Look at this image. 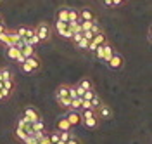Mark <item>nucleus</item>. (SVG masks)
<instances>
[{
  "mask_svg": "<svg viewBox=\"0 0 152 144\" xmlns=\"http://www.w3.org/2000/svg\"><path fill=\"white\" fill-rule=\"evenodd\" d=\"M35 33L38 35L40 42H48L52 38V28H50L48 23H38L35 26Z\"/></svg>",
  "mask_w": 152,
  "mask_h": 144,
  "instance_id": "obj_1",
  "label": "nucleus"
},
{
  "mask_svg": "<svg viewBox=\"0 0 152 144\" xmlns=\"http://www.w3.org/2000/svg\"><path fill=\"white\" fill-rule=\"evenodd\" d=\"M56 31H57V35H61L62 38H66V40H71V37H73V30H71V26L67 24L66 21H59L56 19Z\"/></svg>",
  "mask_w": 152,
  "mask_h": 144,
  "instance_id": "obj_2",
  "label": "nucleus"
},
{
  "mask_svg": "<svg viewBox=\"0 0 152 144\" xmlns=\"http://www.w3.org/2000/svg\"><path fill=\"white\" fill-rule=\"evenodd\" d=\"M95 113L99 116V120H111V118H113V108L109 104H104V103H102V104L95 109Z\"/></svg>",
  "mask_w": 152,
  "mask_h": 144,
  "instance_id": "obj_3",
  "label": "nucleus"
},
{
  "mask_svg": "<svg viewBox=\"0 0 152 144\" xmlns=\"http://www.w3.org/2000/svg\"><path fill=\"white\" fill-rule=\"evenodd\" d=\"M107 64H109L111 69H119V68H123V64H124V58L119 54V52L114 50V54L111 56V59L107 61Z\"/></svg>",
  "mask_w": 152,
  "mask_h": 144,
  "instance_id": "obj_4",
  "label": "nucleus"
},
{
  "mask_svg": "<svg viewBox=\"0 0 152 144\" xmlns=\"http://www.w3.org/2000/svg\"><path fill=\"white\" fill-rule=\"evenodd\" d=\"M23 115L26 116V118H28L31 123H33V122H37L38 118H42L40 111H38L35 106H26V108H24V111H23Z\"/></svg>",
  "mask_w": 152,
  "mask_h": 144,
  "instance_id": "obj_5",
  "label": "nucleus"
},
{
  "mask_svg": "<svg viewBox=\"0 0 152 144\" xmlns=\"http://www.w3.org/2000/svg\"><path fill=\"white\" fill-rule=\"evenodd\" d=\"M66 118H67V122L71 123V127H76V125L81 123V115L78 111H75V109H67Z\"/></svg>",
  "mask_w": 152,
  "mask_h": 144,
  "instance_id": "obj_6",
  "label": "nucleus"
},
{
  "mask_svg": "<svg viewBox=\"0 0 152 144\" xmlns=\"http://www.w3.org/2000/svg\"><path fill=\"white\" fill-rule=\"evenodd\" d=\"M81 123L85 125L86 128H97V125H99V116L97 113L92 116H86V118H81Z\"/></svg>",
  "mask_w": 152,
  "mask_h": 144,
  "instance_id": "obj_7",
  "label": "nucleus"
},
{
  "mask_svg": "<svg viewBox=\"0 0 152 144\" xmlns=\"http://www.w3.org/2000/svg\"><path fill=\"white\" fill-rule=\"evenodd\" d=\"M57 97H69V85L67 83H61L56 89V99Z\"/></svg>",
  "mask_w": 152,
  "mask_h": 144,
  "instance_id": "obj_8",
  "label": "nucleus"
},
{
  "mask_svg": "<svg viewBox=\"0 0 152 144\" xmlns=\"http://www.w3.org/2000/svg\"><path fill=\"white\" fill-rule=\"evenodd\" d=\"M56 127H57V130H71V128H73V127H71V123L67 122L66 116H61V118L57 120Z\"/></svg>",
  "mask_w": 152,
  "mask_h": 144,
  "instance_id": "obj_9",
  "label": "nucleus"
},
{
  "mask_svg": "<svg viewBox=\"0 0 152 144\" xmlns=\"http://www.w3.org/2000/svg\"><path fill=\"white\" fill-rule=\"evenodd\" d=\"M26 59H28V63L31 64V68H33V73L40 71V68H42V63H40V58H38L37 54H35V56H31V58H26Z\"/></svg>",
  "mask_w": 152,
  "mask_h": 144,
  "instance_id": "obj_10",
  "label": "nucleus"
},
{
  "mask_svg": "<svg viewBox=\"0 0 152 144\" xmlns=\"http://www.w3.org/2000/svg\"><path fill=\"white\" fill-rule=\"evenodd\" d=\"M78 14H80V21L81 19H95L94 12H92V9H88V7H83V9L78 10Z\"/></svg>",
  "mask_w": 152,
  "mask_h": 144,
  "instance_id": "obj_11",
  "label": "nucleus"
},
{
  "mask_svg": "<svg viewBox=\"0 0 152 144\" xmlns=\"http://www.w3.org/2000/svg\"><path fill=\"white\" fill-rule=\"evenodd\" d=\"M67 18H69V7H61V9L57 10L56 19H59V21H66V23H67Z\"/></svg>",
  "mask_w": 152,
  "mask_h": 144,
  "instance_id": "obj_12",
  "label": "nucleus"
},
{
  "mask_svg": "<svg viewBox=\"0 0 152 144\" xmlns=\"http://www.w3.org/2000/svg\"><path fill=\"white\" fill-rule=\"evenodd\" d=\"M92 42H94L95 45H102V44H105V42H107V37H105V33H102V30H100L99 33H95V35H94Z\"/></svg>",
  "mask_w": 152,
  "mask_h": 144,
  "instance_id": "obj_13",
  "label": "nucleus"
},
{
  "mask_svg": "<svg viewBox=\"0 0 152 144\" xmlns=\"http://www.w3.org/2000/svg\"><path fill=\"white\" fill-rule=\"evenodd\" d=\"M21 54V50H19L16 45H7V58H10V59H18V56Z\"/></svg>",
  "mask_w": 152,
  "mask_h": 144,
  "instance_id": "obj_14",
  "label": "nucleus"
},
{
  "mask_svg": "<svg viewBox=\"0 0 152 144\" xmlns=\"http://www.w3.org/2000/svg\"><path fill=\"white\" fill-rule=\"evenodd\" d=\"M113 54H114V47L109 44V42H105V44H104V61H105V63L111 59Z\"/></svg>",
  "mask_w": 152,
  "mask_h": 144,
  "instance_id": "obj_15",
  "label": "nucleus"
},
{
  "mask_svg": "<svg viewBox=\"0 0 152 144\" xmlns=\"http://www.w3.org/2000/svg\"><path fill=\"white\" fill-rule=\"evenodd\" d=\"M76 85H80L81 89L88 90V89H94V82H92V80H90L88 77H85V78H81V80H80V82H78Z\"/></svg>",
  "mask_w": 152,
  "mask_h": 144,
  "instance_id": "obj_16",
  "label": "nucleus"
},
{
  "mask_svg": "<svg viewBox=\"0 0 152 144\" xmlns=\"http://www.w3.org/2000/svg\"><path fill=\"white\" fill-rule=\"evenodd\" d=\"M57 104L61 106L62 109H69V106H71V97H57Z\"/></svg>",
  "mask_w": 152,
  "mask_h": 144,
  "instance_id": "obj_17",
  "label": "nucleus"
},
{
  "mask_svg": "<svg viewBox=\"0 0 152 144\" xmlns=\"http://www.w3.org/2000/svg\"><path fill=\"white\" fill-rule=\"evenodd\" d=\"M81 103H83V99H81V97H75V99H71V106H69V109L81 111Z\"/></svg>",
  "mask_w": 152,
  "mask_h": 144,
  "instance_id": "obj_18",
  "label": "nucleus"
},
{
  "mask_svg": "<svg viewBox=\"0 0 152 144\" xmlns=\"http://www.w3.org/2000/svg\"><path fill=\"white\" fill-rule=\"evenodd\" d=\"M21 54L24 58H31V56H35V47L33 45H24V47L21 49Z\"/></svg>",
  "mask_w": 152,
  "mask_h": 144,
  "instance_id": "obj_19",
  "label": "nucleus"
},
{
  "mask_svg": "<svg viewBox=\"0 0 152 144\" xmlns=\"http://www.w3.org/2000/svg\"><path fill=\"white\" fill-rule=\"evenodd\" d=\"M71 137H73V132H71V130H59V139H61V141L67 143Z\"/></svg>",
  "mask_w": 152,
  "mask_h": 144,
  "instance_id": "obj_20",
  "label": "nucleus"
},
{
  "mask_svg": "<svg viewBox=\"0 0 152 144\" xmlns=\"http://www.w3.org/2000/svg\"><path fill=\"white\" fill-rule=\"evenodd\" d=\"M31 127H33V132H35V130H45V122H43L42 118H38L37 122L31 123Z\"/></svg>",
  "mask_w": 152,
  "mask_h": 144,
  "instance_id": "obj_21",
  "label": "nucleus"
},
{
  "mask_svg": "<svg viewBox=\"0 0 152 144\" xmlns=\"http://www.w3.org/2000/svg\"><path fill=\"white\" fill-rule=\"evenodd\" d=\"M14 135L18 137L19 141H24V139L28 137V134H26V132H24V130H23L21 127H18V125H16V130H14Z\"/></svg>",
  "mask_w": 152,
  "mask_h": 144,
  "instance_id": "obj_22",
  "label": "nucleus"
},
{
  "mask_svg": "<svg viewBox=\"0 0 152 144\" xmlns=\"http://www.w3.org/2000/svg\"><path fill=\"white\" fill-rule=\"evenodd\" d=\"M21 69H23L24 73H28V75H33V68H31V64L28 63V59H24V63H21Z\"/></svg>",
  "mask_w": 152,
  "mask_h": 144,
  "instance_id": "obj_23",
  "label": "nucleus"
},
{
  "mask_svg": "<svg viewBox=\"0 0 152 144\" xmlns=\"http://www.w3.org/2000/svg\"><path fill=\"white\" fill-rule=\"evenodd\" d=\"M100 104H102V101H100V97H99L97 94H95V96L92 97V99H90V106H92V109H97V108H99Z\"/></svg>",
  "mask_w": 152,
  "mask_h": 144,
  "instance_id": "obj_24",
  "label": "nucleus"
},
{
  "mask_svg": "<svg viewBox=\"0 0 152 144\" xmlns=\"http://www.w3.org/2000/svg\"><path fill=\"white\" fill-rule=\"evenodd\" d=\"M71 21H80V14H78V10H76V9H69V18H67V23H71Z\"/></svg>",
  "mask_w": 152,
  "mask_h": 144,
  "instance_id": "obj_25",
  "label": "nucleus"
},
{
  "mask_svg": "<svg viewBox=\"0 0 152 144\" xmlns=\"http://www.w3.org/2000/svg\"><path fill=\"white\" fill-rule=\"evenodd\" d=\"M0 73H2V80H7V78H14L12 71L9 68H0Z\"/></svg>",
  "mask_w": 152,
  "mask_h": 144,
  "instance_id": "obj_26",
  "label": "nucleus"
},
{
  "mask_svg": "<svg viewBox=\"0 0 152 144\" xmlns=\"http://www.w3.org/2000/svg\"><path fill=\"white\" fill-rule=\"evenodd\" d=\"M94 52H95V56H97V59L104 61V44L102 45H97V49H95Z\"/></svg>",
  "mask_w": 152,
  "mask_h": 144,
  "instance_id": "obj_27",
  "label": "nucleus"
},
{
  "mask_svg": "<svg viewBox=\"0 0 152 144\" xmlns=\"http://www.w3.org/2000/svg\"><path fill=\"white\" fill-rule=\"evenodd\" d=\"M75 45H76V47H78V49H80V50H85V49L88 47V40H86L85 37H83V38L80 40V42H76Z\"/></svg>",
  "mask_w": 152,
  "mask_h": 144,
  "instance_id": "obj_28",
  "label": "nucleus"
},
{
  "mask_svg": "<svg viewBox=\"0 0 152 144\" xmlns=\"http://www.w3.org/2000/svg\"><path fill=\"white\" fill-rule=\"evenodd\" d=\"M48 139H50V143L56 144L59 141V130H52V132H48Z\"/></svg>",
  "mask_w": 152,
  "mask_h": 144,
  "instance_id": "obj_29",
  "label": "nucleus"
},
{
  "mask_svg": "<svg viewBox=\"0 0 152 144\" xmlns=\"http://www.w3.org/2000/svg\"><path fill=\"white\" fill-rule=\"evenodd\" d=\"M23 143H24V144H40V141H38L37 137L31 134V135H28V137H26V139H24Z\"/></svg>",
  "mask_w": 152,
  "mask_h": 144,
  "instance_id": "obj_30",
  "label": "nucleus"
},
{
  "mask_svg": "<svg viewBox=\"0 0 152 144\" xmlns=\"http://www.w3.org/2000/svg\"><path fill=\"white\" fill-rule=\"evenodd\" d=\"M26 31H28V26H18V28H16V33H18L21 38L26 35Z\"/></svg>",
  "mask_w": 152,
  "mask_h": 144,
  "instance_id": "obj_31",
  "label": "nucleus"
},
{
  "mask_svg": "<svg viewBox=\"0 0 152 144\" xmlns=\"http://www.w3.org/2000/svg\"><path fill=\"white\" fill-rule=\"evenodd\" d=\"M81 38H83V31H78V33H73L71 42H73V44H76V42H80Z\"/></svg>",
  "mask_w": 152,
  "mask_h": 144,
  "instance_id": "obj_32",
  "label": "nucleus"
},
{
  "mask_svg": "<svg viewBox=\"0 0 152 144\" xmlns=\"http://www.w3.org/2000/svg\"><path fill=\"white\" fill-rule=\"evenodd\" d=\"M69 97H71V99L78 97V92H76V87L75 85H69Z\"/></svg>",
  "mask_w": 152,
  "mask_h": 144,
  "instance_id": "obj_33",
  "label": "nucleus"
},
{
  "mask_svg": "<svg viewBox=\"0 0 152 144\" xmlns=\"http://www.w3.org/2000/svg\"><path fill=\"white\" fill-rule=\"evenodd\" d=\"M66 144H81V141H80V139H76L75 135H73V137H71V139H69Z\"/></svg>",
  "mask_w": 152,
  "mask_h": 144,
  "instance_id": "obj_34",
  "label": "nucleus"
},
{
  "mask_svg": "<svg viewBox=\"0 0 152 144\" xmlns=\"http://www.w3.org/2000/svg\"><path fill=\"white\" fill-rule=\"evenodd\" d=\"M75 87H76V92H78V97H81L85 94V89H81L80 85H75Z\"/></svg>",
  "mask_w": 152,
  "mask_h": 144,
  "instance_id": "obj_35",
  "label": "nucleus"
},
{
  "mask_svg": "<svg viewBox=\"0 0 152 144\" xmlns=\"http://www.w3.org/2000/svg\"><path fill=\"white\" fill-rule=\"evenodd\" d=\"M83 37H85L88 42H90V40L94 38V33H92V31H85V33H83Z\"/></svg>",
  "mask_w": 152,
  "mask_h": 144,
  "instance_id": "obj_36",
  "label": "nucleus"
},
{
  "mask_svg": "<svg viewBox=\"0 0 152 144\" xmlns=\"http://www.w3.org/2000/svg\"><path fill=\"white\" fill-rule=\"evenodd\" d=\"M124 0H113V7H118V5H121Z\"/></svg>",
  "mask_w": 152,
  "mask_h": 144,
  "instance_id": "obj_37",
  "label": "nucleus"
},
{
  "mask_svg": "<svg viewBox=\"0 0 152 144\" xmlns=\"http://www.w3.org/2000/svg\"><path fill=\"white\" fill-rule=\"evenodd\" d=\"M24 59H26V58H24L23 54H19V56H18V59H16V61H18L19 64H21V63H24Z\"/></svg>",
  "mask_w": 152,
  "mask_h": 144,
  "instance_id": "obj_38",
  "label": "nucleus"
},
{
  "mask_svg": "<svg viewBox=\"0 0 152 144\" xmlns=\"http://www.w3.org/2000/svg\"><path fill=\"white\" fill-rule=\"evenodd\" d=\"M5 28H7V26H5V23H0V33H4Z\"/></svg>",
  "mask_w": 152,
  "mask_h": 144,
  "instance_id": "obj_39",
  "label": "nucleus"
},
{
  "mask_svg": "<svg viewBox=\"0 0 152 144\" xmlns=\"http://www.w3.org/2000/svg\"><path fill=\"white\" fill-rule=\"evenodd\" d=\"M104 4L107 7H113V0H104Z\"/></svg>",
  "mask_w": 152,
  "mask_h": 144,
  "instance_id": "obj_40",
  "label": "nucleus"
},
{
  "mask_svg": "<svg viewBox=\"0 0 152 144\" xmlns=\"http://www.w3.org/2000/svg\"><path fill=\"white\" fill-rule=\"evenodd\" d=\"M0 101H5V96H4V92L0 90Z\"/></svg>",
  "mask_w": 152,
  "mask_h": 144,
  "instance_id": "obj_41",
  "label": "nucleus"
},
{
  "mask_svg": "<svg viewBox=\"0 0 152 144\" xmlns=\"http://www.w3.org/2000/svg\"><path fill=\"white\" fill-rule=\"evenodd\" d=\"M56 144H66V143H64V141H61V139H59V141H57Z\"/></svg>",
  "mask_w": 152,
  "mask_h": 144,
  "instance_id": "obj_42",
  "label": "nucleus"
},
{
  "mask_svg": "<svg viewBox=\"0 0 152 144\" xmlns=\"http://www.w3.org/2000/svg\"><path fill=\"white\" fill-rule=\"evenodd\" d=\"M0 23H4V16L2 14H0Z\"/></svg>",
  "mask_w": 152,
  "mask_h": 144,
  "instance_id": "obj_43",
  "label": "nucleus"
},
{
  "mask_svg": "<svg viewBox=\"0 0 152 144\" xmlns=\"http://www.w3.org/2000/svg\"><path fill=\"white\" fill-rule=\"evenodd\" d=\"M0 82H2V73H0Z\"/></svg>",
  "mask_w": 152,
  "mask_h": 144,
  "instance_id": "obj_44",
  "label": "nucleus"
},
{
  "mask_svg": "<svg viewBox=\"0 0 152 144\" xmlns=\"http://www.w3.org/2000/svg\"><path fill=\"white\" fill-rule=\"evenodd\" d=\"M48 144H54V143H48Z\"/></svg>",
  "mask_w": 152,
  "mask_h": 144,
  "instance_id": "obj_45",
  "label": "nucleus"
},
{
  "mask_svg": "<svg viewBox=\"0 0 152 144\" xmlns=\"http://www.w3.org/2000/svg\"><path fill=\"white\" fill-rule=\"evenodd\" d=\"M0 2H2V0H0Z\"/></svg>",
  "mask_w": 152,
  "mask_h": 144,
  "instance_id": "obj_46",
  "label": "nucleus"
}]
</instances>
